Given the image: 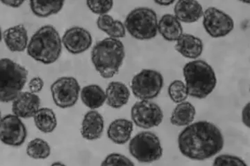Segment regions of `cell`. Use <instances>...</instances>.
Returning <instances> with one entry per match:
<instances>
[{
	"mask_svg": "<svg viewBox=\"0 0 250 166\" xmlns=\"http://www.w3.org/2000/svg\"><path fill=\"white\" fill-rule=\"evenodd\" d=\"M179 152L188 159L205 161L221 152L225 145L223 132L209 121H200L186 126L178 136Z\"/></svg>",
	"mask_w": 250,
	"mask_h": 166,
	"instance_id": "obj_1",
	"label": "cell"
},
{
	"mask_svg": "<svg viewBox=\"0 0 250 166\" xmlns=\"http://www.w3.org/2000/svg\"><path fill=\"white\" fill-rule=\"evenodd\" d=\"M90 58L94 68L103 78L118 74L125 58L124 44L121 39L105 37L93 47Z\"/></svg>",
	"mask_w": 250,
	"mask_h": 166,
	"instance_id": "obj_2",
	"label": "cell"
},
{
	"mask_svg": "<svg viewBox=\"0 0 250 166\" xmlns=\"http://www.w3.org/2000/svg\"><path fill=\"white\" fill-rule=\"evenodd\" d=\"M62 37L54 26H41L31 36L28 43V55L44 65L57 62L62 53Z\"/></svg>",
	"mask_w": 250,
	"mask_h": 166,
	"instance_id": "obj_3",
	"label": "cell"
},
{
	"mask_svg": "<svg viewBox=\"0 0 250 166\" xmlns=\"http://www.w3.org/2000/svg\"><path fill=\"white\" fill-rule=\"evenodd\" d=\"M188 96L204 99L209 96L216 87V74L213 67L202 60L187 62L183 68Z\"/></svg>",
	"mask_w": 250,
	"mask_h": 166,
	"instance_id": "obj_4",
	"label": "cell"
},
{
	"mask_svg": "<svg viewBox=\"0 0 250 166\" xmlns=\"http://www.w3.org/2000/svg\"><path fill=\"white\" fill-rule=\"evenodd\" d=\"M29 72L25 67L9 58L0 59V102L14 101L22 92Z\"/></svg>",
	"mask_w": 250,
	"mask_h": 166,
	"instance_id": "obj_5",
	"label": "cell"
},
{
	"mask_svg": "<svg viewBox=\"0 0 250 166\" xmlns=\"http://www.w3.org/2000/svg\"><path fill=\"white\" fill-rule=\"evenodd\" d=\"M157 14L148 7H138L130 11L125 18L126 31L138 40L154 39L158 34Z\"/></svg>",
	"mask_w": 250,
	"mask_h": 166,
	"instance_id": "obj_6",
	"label": "cell"
},
{
	"mask_svg": "<svg viewBox=\"0 0 250 166\" xmlns=\"http://www.w3.org/2000/svg\"><path fill=\"white\" fill-rule=\"evenodd\" d=\"M129 141V153L138 162L151 164L162 157L164 149L160 139L152 131H141Z\"/></svg>",
	"mask_w": 250,
	"mask_h": 166,
	"instance_id": "obj_7",
	"label": "cell"
},
{
	"mask_svg": "<svg viewBox=\"0 0 250 166\" xmlns=\"http://www.w3.org/2000/svg\"><path fill=\"white\" fill-rule=\"evenodd\" d=\"M164 85V76L160 72L145 69L133 77L131 90L138 99L153 100L159 96Z\"/></svg>",
	"mask_w": 250,
	"mask_h": 166,
	"instance_id": "obj_8",
	"label": "cell"
},
{
	"mask_svg": "<svg viewBox=\"0 0 250 166\" xmlns=\"http://www.w3.org/2000/svg\"><path fill=\"white\" fill-rule=\"evenodd\" d=\"M164 116L161 107L152 100H140L131 110V121L142 129L158 127L162 123Z\"/></svg>",
	"mask_w": 250,
	"mask_h": 166,
	"instance_id": "obj_9",
	"label": "cell"
},
{
	"mask_svg": "<svg viewBox=\"0 0 250 166\" xmlns=\"http://www.w3.org/2000/svg\"><path fill=\"white\" fill-rule=\"evenodd\" d=\"M204 29L213 38H220L228 36L234 29V21L225 11L215 7H208L204 11Z\"/></svg>",
	"mask_w": 250,
	"mask_h": 166,
	"instance_id": "obj_10",
	"label": "cell"
},
{
	"mask_svg": "<svg viewBox=\"0 0 250 166\" xmlns=\"http://www.w3.org/2000/svg\"><path fill=\"white\" fill-rule=\"evenodd\" d=\"M81 87L74 77H62L51 86L54 103L62 109L72 108L76 104L80 97Z\"/></svg>",
	"mask_w": 250,
	"mask_h": 166,
	"instance_id": "obj_11",
	"label": "cell"
},
{
	"mask_svg": "<svg viewBox=\"0 0 250 166\" xmlns=\"http://www.w3.org/2000/svg\"><path fill=\"white\" fill-rule=\"evenodd\" d=\"M27 128L21 118L8 114L0 119V141L6 146L19 147L25 142Z\"/></svg>",
	"mask_w": 250,
	"mask_h": 166,
	"instance_id": "obj_12",
	"label": "cell"
},
{
	"mask_svg": "<svg viewBox=\"0 0 250 166\" xmlns=\"http://www.w3.org/2000/svg\"><path fill=\"white\" fill-rule=\"evenodd\" d=\"M62 40L67 52L74 55L86 52L93 44V37L89 31L80 26H73L67 29Z\"/></svg>",
	"mask_w": 250,
	"mask_h": 166,
	"instance_id": "obj_13",
	"label": "cell"
},
{
	"mask_svg": "<svg viewBox=\"0 0 250 166\" xmlns=\"http://www.w3.org/2000/svg\"><path fill=\"white\" fill-rule=\"evenodd\" d=\"M12 102L13 114L24 119L34 117L40 108V98L31 92H21Z\"/></svg>",
	"mask_w": 250,
	"mask_h": 166,
	"instance_id": "obj_14",
	"label": "cell"
},
{
	"mask_svg": "<svg viewBox=\"0 0 250 166\" xmlns=\"http://www.w3.org/2000/svg\"><path fill=\"white\" fill-rule=\"evenodd\" d=\"M203 14V7L197 0H178L174 5V16L185 24L197 22Z\"/></svg>",
	"mask_w": 250,
	"mask_h": 166,
	"instance_id": "obj_15",
	"label": "cell"
},
{
	"mask_svg": "<svg viewBox=\"0 0 250 166\" xmlns=\"http://www.w3.org/2000/svg\"><path fill=\"white\" fill-rule=\"evenodd\" d=\"M104 129L103 116L98 111L92 110L85 114L81 127L82 137L88 141H95L101 138Z\"/></svg>",
	"mask_w": 250,
	"mask_h": 166,
	"instance_id": "obj_16",
	"label": "cell"
},
{
	"mask_svg": "<svg viewBox=\"0 0 250 166\" xmlns=\"http://www.w3.org/2000/svg\"><path fill=\"white\" fill-rule=\"evenodd\" d=\"M3 39L10 52H23L29 43L27 29L22 24L11 26L3 33Z\"/></svg>",
	"mask_w": 250,
	"mask_h": 166,
	"instance_id": "obj_17",
	"label": "cell"
},
{
	"mask_svg": "<svg viewBox=\"0 0 250 166\" xmlns=\"http://www.w3.org/2000/svg\"><path fill=\"white\" fill-rule=\"evenodd\" d=\"M175 42V50L186 58L196 60L203 53L202 39L192 34H183Z\"/></svg>",
	"mask_w": 250,
	"mask_h": 166,
	"instance_id": "obj_18",
	"label": "cell"
},
{
	"mask_svg": "<svg viewBox=\"0 0 250 166\" xmlns=\"http://www.w3.org/2000/svg\"><path fill=\"white\" fill-rule=\"evenodd\" d=\"M134 130V123L126 118H118L112 121L108 126V139L118 145L126 144L131 139Z\"/></svg>",
	"mask_w": 250,
	"mask_h": 166,
	"instance_id": "obj_19",
	"label": "cell"
},
{
	"mask_svg": "<svg viewBox=\"0 0 250 166\" xmlns=\"http://www.w3.org/2000/svg\"><path fill=\"white\" fill-rule=\"evenodd\" d=\"M105 93L106 104L113 109H121L127 104L131 94L127 86L120 81L111 82Z\"/></svg>",
	"mask_w": 250,
	"mask_h": 166,
	"instance_id": "obj_20",
	"label": "cell"
},
{
	"mask_svg": "<svg viewBox=\"0 0 250 166\" xmlns=\"http://www.w3.org/2000/svg\"><path fill=\"white\" fill-rule=\"evenodd\" d=\"M158 33L167 42H176L184 34L182 22L174 15H164L158 22Z\"/></svg>",
	"mask_w": 250,
	"mask_h": 166,
	"instance_id": "obj_21",
	"label": "cell"
},
{
	"mask_svg": "<svg viewBox=\"0 0 250 166\" xmlns=\"http://www.w3.org/2000/svg\"><path fill=\"white\" fill-rule=\"evenodd\" d=\"M195 115L196 109L191 103L185 101L178 103L171 114V124L176 127H186L193 122Z\"/></svg>",
	"mask_w": 250,
	"mask_h": 166,
	"instance_id": "obj_22",
	"label": "cell"
},
{
	"mask_svg": "<svg viewBox=\"0 0 250 166\" xmlns=\"http://www.w3.org/2000/svg\"><path fill=\"white\" fill-rule=\"evenodd\" d=\"M80 96L82 103L90 110L98 109L106 102V93L98 85H87L82 88Z\"/></svg>",
	"mask_w": 250,
	"mask_h": 166,
	"instance_id": "obj_23",
	"label": "cell"
},
{
	"mask_svg": "<svg viewBox=\"0 0 250 166\" xmlns=\"http://www.w3.org/2000/svg\"><path fill=\"white\" fill-rule=\"evenodd\" d=\"M97 26L110 37L121 39L126 36V31L125 24L118 19H113L108 14L102 15L97 19Z\"/></svg>",
	"mask_w": 250,
	"mask_h": 166,
	"instance_id": "obj_24",
	"label": "cell"
},
{
	"mask_svg": "<svg viewBox=\"0 0 250 166\" xmlns=\"http://www.w3.org/2000/svg\"><path fill=\"white\" fill-rule=\"evenodd\" d=\"M64 3L65 0H29L31 11L41 18L57 14L62 11Z\"/></svg>",
	"mask_w": 250,
	"mask_h": 166,
	"instance_id": "obj_25",
	"label": "cell"
},
{
	"mask_svg": "<svg viewBox=\"0 0 250 166\" xmlns=\"http://www.w3.org/2000/svg\"><path fill=\"white\" fill-rule=\"evenodd\" d=\"M34 120L36 128L45 134L52 132L57 128V116L50 108H39L34 116Z\"/></svg>",
	"mask_w": 250,
	"mask_h": 166,
	"instance_id": "obj_26",
	"label": "cell"
},
{
	"mask_svg": "<svg viewBox=\"0 0 250 166\" xmlns=\"http://www.w3.org/2000/svg\"><path fill=\"white\" fill-rule=\"evenodd\" d=\"M27 154L34 159H45L51 154V148L48 143L40 138H36L28 144L26 149Z\"/></svg>",
	"mask_w": 250,
	"mask_h": 166,
	"instance_id": "obj_27",
	"label": "cell"
},
{
	"mask_svg": "<svg viewBox=\"0 0 250 166\" xmlns=\"http://www.w3.org/2000/svg\"><path fill=\"white\" fill-rule=\"evenodd\" d=\"M167 93L171 101L176 104L185 101L189 96L185 83L180 80H174L170 84Z\"/></svg>",
	"mask_w": 250,
	"mask_h": 166,
	"instance_id": "obj_28",
	"label": "cell"
},
{
	"mask_svg": "<svg viewBox=\"0 0 250 166\" xmlns=\"http://www.w3.org/2000/svg\"><path fill=\"white\" fill-rule=\"evenodd\" d=\"M114 4L113 0H86V5L92 13L98 16L108 14Z\"/></svg>",
	"mask_w": 250,
	"mask_h": 166,
	"instance_id": "obj_29",
	"label": "cell"
},
{
	"mask_svg": "<svg viewBox=\"0 0 250 166\" xmlns=\"http://www.w3.org/2000/svg\"><path fill=\"white\" fill-rule=\"evenodd\" d=\"M213 166H248L241 157L228 154H221L215 157Z\"/></svg>",
	"mask_w": 250,
	"mask_h": 166,
	"instance_id": "obj_30",
	"label": "cell"
},
{
	"mask_svg": "<svg viewBox=\"0 0 250 166\" xmlns=\"http://www.w3.org/2000/svg\"><path fill=\"white\" fill-rule=\"evenodd\" d=\"M102 166H134V163L126 156L119 153L108 154L102 163Z\"/></svg>",
	"mask_w": 250,
	"mask_h": 166,
	"instance_id": "obj_31",
	"label": "cell"
},
{
	"mask_svg": "<svg viewBox=\"0 0 250 166\" xmlns=\"http://www.w3.org/2000/svg\"><path fill=\"white\" fill-rule=\"evenodd\" d=\"M44 81L40 77H34L29 83V88L31 93H38L42 91Z\"/></svg>",
	"mask_w": 250,
	"mask_h": 166,
	"instance_id": "obj_32",
	"label": "cell"
},
{
	"mask_svg": "<svg viewBox=\"0 0 250 166\" xmlns=\"http://www.w3.org/2000/svg\"><path fill=\"white\" fill-rule=\"evenodd\" d=\"M250 103L248 102L244 107L241 112V119L243 125L247 128H250Z\"/></svg>",
	"mask_w": 250,
	"mask_h": 166,
	"instance_id": "obj_33",
	"label": "cell"
},
{
	"mask_svg": "<svg viewBox=\"0 0 250 166\" xmlns=\"http://www.w3.org/2000/svg\"><path fill=\"white\" fill-rule=\"evenodd\" d=\"M25 1L26 0H0L3 4L14 9L21 7Z\"/></svg>",
	"mask_w": 250,
	"mask_h": 166,
	"instance_id": "obj_34",
	"label": "cell"
},
{
	"mask_svg": "<svg viewBox=\"0 0 250 166\" xmlns=\"http://www.w3.org/2000/svg\"><path fill=\"white\" fill-rule=\"evenodd\" d=\"M155 4L161 6H169L173 4L176 0H153Z\"/></svg>",
	"mask_w": 250,
	"mask_h": 166,
	"instance_id": "obj_35",
	"label": "cell"
},
{
	"mask_svg": "<svg viewBox=\"0 0 250 166\" xmlns=\"http://www.w3.org/2000/svg\"><path fill=\"white\" fill-rule=\"evenodd\" d=\"M238 1L246 4H249L250 2V0H238Z\"/></svg>",
	"mask_w": 250,
	"mask_h": 166,
	"instance_id": "obj_36",
	"label": "cell"
},
{
	"mask_svg": "<svg viewBox=\"0 0 250 166\" xmlns=\"http://www.w3.org/2000/svg\"><path fill=\"white\" fill-rule=\"evenodd\" d=\"M3 39V33L1 31V27H0V42H1V39Z\"/></svg>",
	"mask_w": 250,
	"mask_h": 166,
	"instance_id": "obj_37",
	"label": "cell"
},
{
	"mask_svg": "<svg viewBox=\"0 0 250 166\" xmlns=\"http://www.w3.org/2000/svg\"><path fill=\"white\" fill-rule=\"evenodd\" d=\"M62 166L63 165V164H62V163H59V162H56L54 163V164H52V166Z\"/></svg>",
	"mask_w": 250,
	"mask_h": 166,
	"instance_id": "obj_38",
	"label": "cell"
},
{
	"mask_svg": "<svg viewBox=\"0 0 250 166\" xmlns=\"http://www.w3.org/2000/svg\"><path fill=\"white\" fill-rule=\"evenodd\" d=\"M0 119H1V111H0Z\"/></svg>",
	"mask_w": 250,
	"mask_h": 166,
	"instance_id": "obj_39",
	"label": "cell"
}]
</instances>
